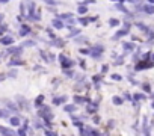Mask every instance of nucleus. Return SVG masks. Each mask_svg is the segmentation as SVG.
<instances>
[{
  "label": "nucleus",
  "instance_id": "7c9ffc66",
  "mask_svg": "<svg viewBox=\"0 0 154 136\" xmlns=\"http://www.w3.org/2000/svg\"><path fill=\"white\" fill-rule=\"evenodd\" d=\"M134 100H145L143 94H134Z\"/></svg>",
  "mask_w": 154,
  "mask_h": 136
},
{
  "label": "nucleus",
  "instance_id": "bb28decb",
  "mask_svg": "<svg viewBox=\"0 0 154 136\" xmlns=\"http://www.w3.org/2000/svg\"><path fill=\"white\" fill-rule=\"evenodd\" d=\"M79 33H80V30H79V29H72V30H71V33H69L68 36H69V38H72V36L79 35Z\"/></svg>",
  "mask_w": 154,
  "mask_h": 136
},
{
  "label": "nucleus",
  "instance_id": "58836bf2",
  "mask_svg": "<svg viewBox=\"0 0 154 136\" xmlns=\"http://www.w3.org/2000/svg\"><path fill=\"white\" fill-rule=\"evenodd\" d=\"M8 109H12V110H17V107L14 106V103H8Z\"/></svg>",
  "mask_w": 154,
  "mask_h": 136
},
{
  "label": "nucleus",
  "instance_id": "423d86ee",
  "mask_svg": "<svg viewBox=\"0 0 154 136\" xmlns=\"http://www.w3.org/2000/svg\"><path fill=\"white\" fill-rule=\"evenodd\" d=\"M0 44H3V45H12L14 44V38L12 36H3V38H0Z\"/></svg>",
  "mask_w": 154,
  "mask_h": 136
},
{
  "label": "nucleus",
  "instance_id": "6e6552de",
  "mask_svg": "<svg viewBox=\"0 0 154 136\" xmlns=\"http://www.w3.org/2000/svg\"><path fill=\"white\" fill-rule=\"evenodd\" d=\"M30 33V27L27 26V24H23L21 27H20V35L21 36H27Z\"/></svg>",
  "mask_w": 154,
  "mask_h": 136
},
{
  "label": "nucleus",
  "instance_id": "39448f33",
  "mask_svg": "<svg viewBox=\"0 0 154 136\" xmlns=\"http://www.w3.org/2000/svg\"><path fill=\"white\" fill-rule=\"evenodd\" d=\"M142 130H143V136H151V134H149V127H148V119H146V116H143Z\"/></svg>",
  "mask_w": 154,
  "mask_h": 136
},
{
  "label": "nucleus",
  "instance_id": "f03ea898",
  "mask_svg": "<svg viewBox=\"0 0 154 136\" xmlns=\"http://www.w3.org/2000/svg\"><path fill=\"white\" fill-rule=\"evenodd\" d=\"M103 51H104V48H103L101 45H95V47H92V50H91V56H92L94 59H100L101 54H103Z\"/></svg>",
  "mask_w": 154,
  "mask_h": 136
},
{
  "label": "nucleus",
  "instance_id": "e433bc0d",
  "mask_svg": "<svg viewBox=\"0 0 154 136\" xmlns=\"http://www.w3.org/2000/svg\"><path fill=\"white\" fill-rule=\"evenodd\" d=\"M107 70H109L107 65H103V66H101V73H107Z\"/></svg>",
  "mask_w": 154,
  "mask_h": 136
},
{
  "label": "nucleus",
  "instance_id": "09e8293b",
  "mask_svg": "<svg viewBox=\"0 0 154 136\" xmlns=\"http://www.w3.org/2000/svg\"><path fill=\"white\" fill-rule=\"evenodd\" d=\"M0 35H2V29H0Z\"/></svg>",
  "mask_w": 154,
  "mask_h": 136
},
{
  "label": "nucleus",
  "instance_id": "c03bdc74",
  "mask_svg": "<svg viewBox=\"0 0 154 136\" xmlns=\"http://www.w3.org/2000/svg\"><path fill=\"white\" fill-rule=\"evenodd\" d=\"M124 97H125V98H127V100H131V95H130V94H125V95H124Z\"/></svg>",
  "mask_w": 154,
  "mask_h": 136
},
{
  "label": "nucleus",
  "instance_id": "393cba45",
  "mask_svg": "<svg viewBox=\"0 0 154 136\" xmlns=\"http://www.w3.org/2000/svg\"><path fill=\"white\" fill-rule=\"evenodd\" d=\"M53 42H54L53 45H56V47H63V39H56V38H54Z\"/></svg>",
  "mask_w": 154,
  "mask_h": 136
},
{
  "label": "nucleus",
  "instance_id": "3c124183",
  "mask_svg": "<svg viewBox=\"0 0 154 136\" xmlns=\"http://www.w3.org/2000/svg\"><path fill=\"white\" fill-rule=\"evenodd\" d=\"M0 57H2V53H0Z\"/></svg>",
  "mask_w": 154,
  "mask_h": 136
},
{
  "label": "nucleus",
  "instance_id": "f8f14e48",
  "mask_svg": "<svg viewBox=\"0 0 154 136\" xmlns=\"http://www.w3.org/2000/svg\"><path fill=\"white\" fill-rule=\"evenodd\" d=\"M142 11H143L145 14H149V15H151V14H154V5H149V3H148V5H145V6L142 8Z\"/></svg>",
  "mask_w": 154,
  "mask_h": 136
},
{
  "label": "nucleus",
  "instance_id": "8fccbe9b",
  "mask_svg": "<svg viewBox=\"0 0 154 136\" xmlns=\"http://www.w3.org/2000/svg\"><path fill=\"white\" fill-rule=\"evenodd\" d=\"M151 97H152V98H154V94H152V95H151Z\"/></svg>",
  "mask_w": 154,
  "mask_h": 136
},
{
  "label": "nucleus",
  "instance_id": "f257e3e1",
  "mask_svg": "<svg viewBox=\"0 0 154 136\" xmlns=\"http://www.w3.org/2000/svg\"><path fill=\"white\" fill-rule=\"evenodd\" d=\"M59 60H60V65H62V68L63 70H68V68H72L74 66V60H71V59H68L65 54H59Z\"/></svg>",
  "mask_w": 154,
  "mask_h": 136
},
{
  "label": "nucleus",
  "instance_id": "c85d7f7f",
  "mask_svg": "<svg viewBox=\"0 0 154 136\" xmlns=\"http://www.w3.org/2000/svg\"><path fill=\"white\" fill-rule=\"evenodd\" d=\"M142 89H143L145 92H151V86H149L148 83H143V85H142Z\"/></svg>",
  "mask_w": 154,
  "mask_h": 136
},
{
  "label": "nucleus",
  "instance_id": "dca6fc26",
  "mask_svg": "<svg viewBox=\"0 0 154 136\" xmlns=\"http://www.w3.org/2000/svg\"><path fill=\"white\" fill-rule=\"evenodd\" d=\"M42 103H44V95L36 97V100H35V107H41V106H42Z\"/></svg>",
  "mask_w": 154,
  "mask_h": 136
},
{
  "label": "nucleus",
  "instance_id": "2f4dec72",
  "mask_svg": "<svg viewBox=\"0 0 154 136\" xmlns=\"http://www.w3.org/2000/svg\"><path fill=\"white\" fill-rule=\"evenodd\" d=\"M26 133H27V130H26V127H23V128H20V131H18V134H20V136H26Z\"/></svg>",
  "mask_w": 154,
  "mask_h": 136
},
{
  "label": "nucleus",
  "instance_id": "4be33fe9",
  "mask_svg": "<svg viewBox=\"0 0 154 136\" xmlns=\"http://www.w3.org/2000/svg\"><path fill=\"white\" fill-rule=\"evenodd\" d=\"M80 136H91V133H89V128H86V127H82V128H80Z\"/></svg>",
  "mask_w": 154,
  "mask_h": 136
},
{
  "label": "nucleus",
  "instance_id": "aec40b11",
  "mask_svg": "<svg viewBox=\"0 0 154 136\" xmlns=\"http://www.w3.org/2000/svg\"><path fill=\"white\" fill-rule=\"evenodd\" d=\"M53 26H54L56 29H62V27H63V23H62L60 20L56 18V20H53Z\"/></svg>",
  "mask_w": 154,
  "mask_h": 136
},
{
  "label": "nucleus",
  "instance_id": "b1692460",
  "mask_svg": "<svg viewBox=\"0 0 154 136\" xmlns=\"http://www.w3.org/2000/svg\"><path fill=\"white\" fill-rule=\"evenodd\" d=\"M109 26H112V27H115V26H119V20H116V18H112V20H109Z\"/></svg>",
  "mask_w": 154,
  "mask_h": 136
},
{
  "label": "nucleus",
  "instance_id": "9d476101",
  "mask_svg": "<svg viewBox=\"0 0 154 136\" xmlns=\"http://www.w3.org/2000/svg\"><path fill=\"white\" fill-rule=\"evenodd\" d=\"M127 33H128V30H125V29H121V30H118V32L113 35V39H119V38L125 36Z\"/></svg>",
  "mask_w": 154,
  "mask_h": 136
},
{
  "label": "nucleus",
  "instance_id": "49530a36",
  "mask_svg": "<svg viewBox=\"0 0 154 136\" xmlns=\"http://www.w3.org/2000/svg\"><path fill=\"white\" fill-rule=\"evenodd\" d=\"M2 20H3V15H2V14H0V23H2Z\"/></svg>",
  "mask_w": 154,
  "mask_h": 136
},
{
  "label": "nucleus",
  "instance_id": "2eb2a0df",
  "mask_svg": "<svg viewBox=\"0 0 154 136\" xmlns=\"http://www.w3.org/2000/svg\"><path fill=\"white\" fill-rule=\"evenodd\" d=\"M18 65H23L21 59H11L9 60V66H18Z\"/></svg>",
  "mask_w": 154,
  "mask_h": 136
},
{
  "label": "nucleus",
  "instance_id": "c9c22d12",
  "mask_svg": "<svg viewBox=\"0 0 154 136\" xmlns=\"http://www.w3.org/2000/svg\"><path fill=\"white\" fill-rule=\"evenodd\" d=\"M24 45H26V47H32V45H35V42H33V41H26Z\"/></svg>",
  "mask_w": 154,
  "mask_h": 136
},
{
  "label": "nucleus",
  "instance_id": "72a5a7b5",
  "mask_svg": "<svg viewBox=\"0 0 154 136\" xmlns=\"http://www.w3.org/2000/svg\"><path fill=\"white\" fill-rule=\"evenodd\" d=\"M79 51H80L82 54H91V50H86V48H80Z\"/></svg>",
  "mask_w": 154,
  "mask_h": 136
},
{
  "label": "nucleus",
  "instance_id": "4468645a",
  "mask_svg": "<svg viewBox=\"0 0 154 136\" xmlns=\"http://www.w3.org/2000/svg\"><path fill=\"white\" fill-rule=\"evenodd\" d=\"M122 101H124V100H122L121 97H118V95H113V97H112V103H113L115 106H121Z\"/></svg>",
  "mask_w": 154,
  "mask_h": 136
},
{
  "label": "nucleus",
  "instance_id": "0eeeda50",
  "mask_svg": "<svg viewBox=\"0 0 154 136\" xmlns=\"http://www.w3.org/2000/svg\"><path fill=\"white\" fill-rule=\"evenodd\" d=\"M21 51H23V47H9L8 48V53L9 54H15V56H18Z\"/></svg>",
  "mask_w": 154,
  "mask_h": 136
},
{
  "label": "nucleus",
  "instance_id": "20e7f679",
  "mask_svg": "<svg viewBox=\"0 0 154 136\" xmlns=\"http://www.w3.org/2000/svg\"><path fill=\"white\" fill-rule=\"evenodd\" d=\"M0 134H3V136H17L12 128H6L3 125H0Z\"/></svg>",
  "mask_w": 154,
  "mask_h": 136
},
{
  "label": "nucleus",
  "instance_id": "9b49d317",
  "mask_svg": "<svg viewBox=\"0 0 154 136\" xmlns=\"http://www.w3.org/2000/svg\"><path fill=\"white\" fill-rule=\"evenodd\" d=\"M97 109H98V104H95V103H89V104L86 106V110H88L89 113H95Z\"/></svg>",
  "mask_w": 154,
  "mask_h": 136
},
{
  "label": "nucleus",
  "instance_id": "4c0bfd02",
  "mask_svg": "<svg viewBox=\"0 0 154 136\" xmlns=\"http://www.w3.org/2000/svg\"><path fill=\"white\" fill-rule=\"evenodd\" d=\"M45 32H47V33L50 35V38H51V39H54V35H53V32H51V29H47Z\"/></svg>",
  "mask_w": 154,
  "mask_h": 136
},
{
  "label": "nucleus",
  "instance_id": "7ed1b4c3",
  "mask_svg": "<svg viewBox=\"0 0 154 136\" xmlns=\"http://www.w3.org/2000/svg\"><path fill=\"white\" fill-rule=\"evenodd\" d=\"M152 65H154L152 62H143V60H140V62L136 63L134 70H136V71H142V70H146V68H151Z\"/></svg>",
  "mask_w": 154,
  "mask_h": 136
},
{
  "label": "nucleus",
  "instance_id": "a211bd4d",
  "mask_svg": "<svg viewBox=\"0 0 154 136\" xmlns=\"http://www.w3.org/2000/svg\"><path fill=\"white\" fill-rule=\"evenodd\" d=\"M9 122H11V125H20V118L11 116V118H9Z\"/></svg>",
  "mask_w": 154,
  "mask_h": 136
},
{
  "label": "nucleus",
  "instance_id": "5701e85b",
  "mask_svg": "<svg viewBox=\"0 0 154 136\" xmlns=\"http://www.w3.org/2000/svg\"><path fill=\"white\" fill-rule=\"evenodd\" d=\"M77 11H79V14H86L88 12V8H86V5H80Z\"/></svg>",
  "mask_w": 154,
  "mask_h": 136
},
{
  "label": "nucleus",
  "instance_id": "1a4fd4ad",
  "mask_svg": "<svg viewBox=\"0 0 154 136\" xmlns=\"http://www.w3.org/2000/svg\"><path fill=\"white\" fill-rule=\"evenodd\" d=\"M66 100H68V97H66V95L56 97V98L53 100V104H63V103H66Z\"/></svg>",
  "mask_w": 154,
  "mask_h": 136
},
{
  "label": "nucleus",
  "instance_id": "ddd939ff",
  "mask_svg": "<svg viewBox=\"0 0 154 136\" xmlns=\"http://www.w3.org/2000/svg\"><path fill=\"white\" fill-rule=\"evenodd\" d=\"M89 100L88 98H85V97H80V95H74V103H77V104H82V103H88Z\"/></svg>",
  "mask_w": 154,
  "mask_h": 136
},
{
  "label": "nucleus",
  "instance_id": "ea45409f",
  "mask_svg": "<svg viewBox=\"0 0 154 136\" xmlns=\"http://www.w3.org/2000/svg\"><path fill=\"white\" fill-rule=\"evenodd\" d=\"M92 80H94V83H98V82H100V76H94Z\"/></svg>",
  "mask_w": 154,
  "mask_h": 136
},
{
  "label": "nucleus",
  "instance_id": "a19ab883",
  "mask_svg": "<svg viewBox=\"0 0 154 136\" xmlns=\"http://www.w3.org/2000/svg\"><path fill=\"white\" fill-rule=\"evenodd\" d=\"M45 136H54V133L50 131V130H45Z\"/></svg>",
  "mask_w": 154,
  "mask_h": 136
},
{
  "label": "nucleus",
  "instance_id": "f704fd0d",
  "mask_svg": "<svg viewBox=\"0 0 154 136\" xmlns=\"http://www.w3.org/2000/svg\"><path fill=\"white\" fill-rule=\"evenodd\" d=\"M79 21H80V24H83V26H86V24L89 23V21H88V18H80Z\"/></svg>",
  "mask_w": 154,
  "mask_h": 136
},
{
  "label": "nucleus",
  "instance_id": "de8ad7c7",
  "mask_svg": "<svg viewBox=\"0 0 154 136\" xmlns=\"http://www.w3.org/2000/svg\"><path fill=\"white\" fill-rule=\"evenodd\" d=\"M151 106H152V109H154V101H152V104H151Z\"/></svg>",
  "mask_w": 154,
  "mask_h": 136
},
{
  "label": "nucleus",
  "instance_id": "a18cd8bd",
  "mask_svg": "<svg viewBox=\"0 0 154 136\" xmlns=\"http://www.w3.org/2000/svg\"><path fill=\"white\" fill-rule=\"evenodd\" d=\"M151 60H152V63H154V53L151 54Z\"/></svg>",
  "mask_w": 154,
  "mask_h": 136
},
{
  "label": "nucleus",
  "instance_id": "f3484780",
  "mask_svg": "<svg viewBox=\"0 0 154 136\" xmlns=\"http://www.w3.org/2000/svg\"><path fill=\"white\" fill-rule=\"evenodd\" d=\"M122 48H124L125 51H131V50L134 48V45H133L131 42H124V44H122Z\"/></svg>",
  "mask_w": 154,
  "mask_h": 136
},
{
  "label": "nucleus",
  "instance_id": "412c9836",
  "mask_svg": "<svg viewBox=\"0 0 154 136\" xmlns=\"http://www.w3.org/2000/svg\"><path fill=\"white\" fill-rule=\"evenodd\" d=\"M63 109H65L66 112H74V110L77 109V106H75V104H66Z\"/></svg>",
  "mask_w": 154,
  "mask_h": 136
},
{
  "label": "nucleus",
  "instance_id": "a878e982",
  "mask_svg": "<svg viewBox=\"0 0 154 136\" xmlns=\"http://www.w3.org/2000/svg\"><path fill=\"white\" fill-rule=\"evenodd\" d=\"M116 9H119V11H122V12H125V14H128V11H127V8H124V5H122V3H116Z\"/></svg>",
  "mask_w": 154,
  "mask_h": 136
},
{
  "label": "nucleus",
  "instance_id": "6ab92c4d",
  "mask_svg": "<svg viewBox=\"0 0 154 136\" xmlns=\"http://www.w3.org/2000/svg\"><path fill=\"white\" fill-rule=\"evenodd\" d=\"M145 33L148 35V39H149V41L154 39V27H148V30H146Z\"/></svg>",
  "mask_w": 154,
  "mask_h": 136
},
{
  "label": "nucleus",
  "instance_id": "79ce46f5",
  "mask_svg": "<svg viewBox=\"0 0 154 136\" xmlns=\"http://www.w3.org/2000/svg\"><path fill=\"white\" fill-rule=\"evenodd\" d=\"M47 5H50V6H54V5H57L56 2H51V0H48V2H47Z\"/></svg>",
  "mask_w": 154,
  "mask_h": 136
},
{
  "label": "nucleus",
  "instance_id": "37998d69",
  "mask_svg": "<svg viewBox=\"0 0 154 136\" xmlns=\"http://www.w3.org/2000/svg\"><path fill=\"white\" fill-rule=\"evenodd\" d=\"M94 122L98 124V122H100V118H98V116H94Z\"/></svg>",
  "mask_w": 154,
  "mask_h": 136
},
{
  "label": "nucleus",
  "instance_id": "c756f323",
  "mask_svg": "<svg viewBox=\"0 0 154 136\" xmlns=\"http://www.w3.org/2000/svg\"><path fill=\"white\" fill-rule=\"evenodd\" d=\"M112 79L116 80V82H119V80H122V76H119V74H112Z\"/></svg>",
  "mask_w": 154,
  "mask_h": 136
},
{
  "label": "nucleus",
  "instance_id": "473e14b6",
  "mask_svg": "<svg viewBox=\"0 0 154 136\" xmlns=\"http://www.w3.org/2000/svg\"><path fill=\"white\" fill-rule=\"evenodd\" d=\"M0 116H2V118H6V116H9V113H8L6 110H2V109H0Z\"/></svg>",
  "mask_w": 154,
  "mask_h": 136
},
{
  "label": "nucleus",
  "instance_id": "cd10ccee",
  "mask_svg": "<svg viewBox=\"0 0 154 136\" xmlns=\"http://www.w3.org/2000/svg\"><path fill=\"white\" fill-rule=\"evenodd\" d=\"M63 18H72V15L71 14H60L57 20H63Z\"/></svg>",
  "mask_w": 154,
  "mask_h": 136
}]
</instances>
